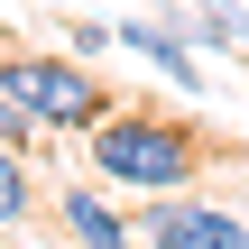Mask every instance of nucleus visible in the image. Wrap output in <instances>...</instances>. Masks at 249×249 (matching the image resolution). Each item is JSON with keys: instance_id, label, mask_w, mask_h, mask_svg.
<instances>
[{"instance_id": "6e6552de", "label": "nucleus", "mask_w": 249, "mask_h": 249, "mask_svg": "<svg viewBox=\"0 0 249 249\" xmlns=\"http://www.w3.org/2000/svg\"><path fill=\"white\" fill-rule=\"evenodd\" d=\"M0 139H9V148H28V139H37V120L18 111V92H9V83H0Z\"/></svg>"}, {"instance_id": "39448f33", "label": "nucleus", "mask_w": 249, "mask_h": 249, "mask_svg": "<svg viewBox=\"0 0 249 249\" xmlns=\"http://www.w3.org/2000/svg\"><path fill=\"white\" fill-rule=\"evenodd\" d=\"M55 213H65L74 249H139V222H129V213H120V203H111L102 185H74V194H65Z\"/></svg>"}, {"instance_id": "423d86ee", "label": "nucleus", "mask_w": 249, "mask_h": 249, "mask_svg": "<svg viewBox=\"0 0 249 249\" xmlns=\"http://www.w3.org/2000/svg\"><path fill=\"white\" fill-rule=\"evenodd\" d=\"M185 18V37H203V46H222V55H249V9L240 0H194V9H176Z\"/></svg>"}, {"instance_id": "7ed1b4c3", "label": "nucleus", "mask_w": 249, "mask_h": 249, "mask_svg": "<svg viewBox=\"0 0 249 249\" xmlns=\"http://www.w3.org/2000/svg\"><path fill=\"white\" fill-rule=\"evenodd\" d=\"M139 249H249V222L203 194H157L139 213Z\"/></svg>"}, {"instance_id": "1a4fd4ad", "label": "nucleus", "mask_w": 249, "mask_h": 249, "mask_svg": "<svg viewBox=\"0 0 249 249\" xmlns=\"http://www.w3.org/2000/svg\"><path fill=\"white\" fill-rule=\"evenodd\" d=\"M65 46H74V55H102V46H111V28H102V18H74V28H65Z\"/></svg>"}, {"instance_id": "f257e3e1", "label": "nucleus", "mask_w": 249, "mask_h": 249, "mask_svg": "<svg viewBox=\"0 0 249 249\" xmlns=\"http://www.w3.org/2000/svg\"><path fill=\"white\" fill-rule=\"evenodd\" d=\"M83 157L120 194H185L194 166L213 157V139L185 129V120H166V111H111V120H92V148Z\"/></svg>"}, {"instance_id": "0eeeda50", "label": "nucleus", "mask_w": 249, "mask_h": 249, "mask_svg": "<svg viewBox=\"0 0 249 249\" xmlns=\"http://www.w3.org/2000/svg\"><path fill=\"white\" fill-rule=\"evenodd\" d=\"M28 203H37V185H28V166H18V148L0 139V222H28Z\"/></svg>"}, {"instance_id": "f03ea898", "label": "nucleus", "mask_w": 249, "mask_h": 249, "mask_svg": "<svg viewBox=\"0 0 249 249\" xmlns=\"http://www.w3.org/2000/svg\"><path fill=\"white\" fill-rule=\"evenodd\" d=\"M0 83L18 92V111H28L46 139H55V129H92V120H111V83H102L83 55H9Z\"/></svg>"}, {"instance_id": "20e7f679", "label": "nucleus", "mask_w": 249, "mask_h": 249, "mask_svg": "<svg viewBox=\"0 0 249 249\" xmlns=\"http://www.w3.org/2000/svg\"><path fill=\"white\" fill-rule=\"evenodd\" d=\"M111 46H120V55H148V65H157L166 83H185V92L203 83V65H194V37H185V28H157V18H120V28H111Z\"/></svg>"}]
</instances>
